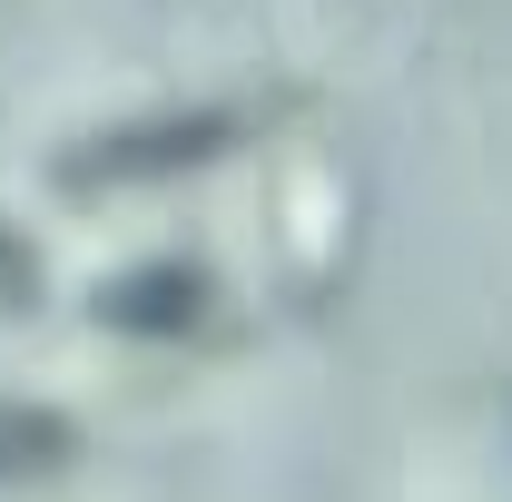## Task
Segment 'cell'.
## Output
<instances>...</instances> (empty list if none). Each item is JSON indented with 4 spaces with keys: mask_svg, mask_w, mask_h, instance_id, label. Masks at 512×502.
Segmentation results:
<instances>
[{
    "mask_svg": "<svg viewBox=\"0 0 512 502\" xmlns=\"http://www.w3.org/2000/svg\"><path fill=\"white\" fill-rule=\"evenodd\" d=\"M247 138L237 109H168V119H138V128H109L69 158V188H138V178H188L207 158H227Z\"/></svg>",
    "mask_w": 512,
    "mask_h": 502,
    "instance_id": "6da1fadb",
    "label": "cell"
},
{
    "mask_svg": "<svg viewBox=\"0 0 512 502\" xmlns=\"http://www.w3.org/2000/svg\"><path fill=\"white\" fill-rule=\"evenodd\" d=\"M207 315H217V286L188 256H148L99 286V325H119V335H197Z\"/></svg>",
    "mask_w": 512,
    "mask_h": 502,
    "instance_id": "7a4b0ae2",
    "label": "cell"
},
{
    "mask_svg": "<svg viewBox=\"0 0 512 502\" xmlns=\"http://www.w3.org/2000/svg\"><path fill=\"white\" fill-rule=\"evenodd\" d=\"M69 463V424L50 404H0V483H40Z\"/></svg>",
    "mask_w": 512,
    "mask_h": 502,
    "instance_id": "3957f363",
    "label": "cell"
},
{
    "mask_svg": "<svg viewBox=\"0 0 512 502\" xmlns=\"http://www.w3.org/2000/svg\"><path fill=\"white\" fill-rule=\"evenodd\" d=\"M30 306H40V256H30V237L0 227V315H30Z\"/></svg>",
    "mask_w": 512,
    "mask_h": 502,
    "instance_id": "277c9868",
    "label": "cell"
}]
</instances>
